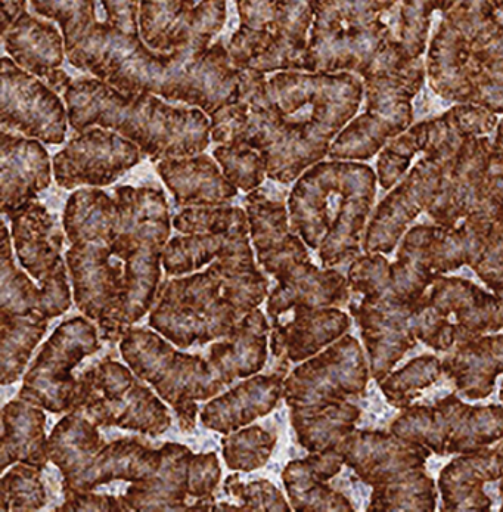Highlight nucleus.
I'll list each match as a JSON object with an SVG mask.
<instances>
[{
	"label": "nucleus",
	"instance_id": "c03bdc74",
	"mask_svg": "<svg viewBox=\"0 0 503 512\" xmlns=\"http://www.w3.org/2000/svg\"><path fill=\"white\" fill-rule=\"evenodd\" d=\"M239 27L228 48L232 65L238 70L250 67L269 46L278 20L279 0H235Z\"/></svg>",
	"mask_w": 503,
	"mask_h": 512
},
{
	"label": "nucleus",
	"instance_id": "37998d69",
	"mask_svg": "<svg viewBox=\"0 0 503 512\" xmlns=\"http://www.w3.org/2000/svg\"><path fill=\"white\" fill-rule=\"evenodd\" d=\"M95 422L79 411H70L48 439L49 461L62 471L65 483L76 479L102 448Z\"/></svg>",
	"mask_w": 503,
	"mask_h": 512
},
{
	"label": "nucleus",
	"instance_id": "052dcab7",
	"mask_svg": "<svg viewBox=\"0 0 503 512\" xmlns=\"http://www.w3.org/2000/svg\"><path fill=\"white\" fill-rule=\"evenodd\" d=\"M492 157L487 172V191L503 204V119L499 120L492 139Z\"/></svg>",
	"mask_w": 503,
	"mask_h": 512
},
{
	"label": "nucleus",
	"instance_id": "603ef678",
	"mask_svg": "<svg viewBox=\"0 0 503 512\" xmlns=\"http://www.w3.org/2000/svg\"><path fill=\"white\" fill-rule=\"evenodd\" d=\"M461 0H405L400 24V46L409 60H418L427 45L430 17L436 9L455 8Z\"/></svg>",
	"mask_w": 503,
	"mask_h": 512
},
{
	"label": "nucleus",
	"instance_id": "423d86ee",
	"mask_svg": "<svg viewBox=\"0 0 503 512\" xmlns=\"http://www.w3.org/2000/svg\"><path fill=\"white\" fill-rule=\"evenodd\" d=\"M427 77L421 58L409 60L391 40L360 76L365 111L337 136L329 160L368 161L414 123V99Z\"/></svg>",
	"mask_w": 503,
	"mask_h": 512
},
{
	"label": "nucleus",
	"instance_id": "bf43d9fd",
	"mask_svg": "<svg viewBox=\"0 0 503 512\" xmlns=\"http://www.w3.org/2000/svg\"><path fill=\"white\" fill-rule=\"evenodd\" d=\"M107 21L124 33L139 34V0H101Z\"/></svg>",
	"mask_w": 503,
	"mask_h": 512
},
{
	"label": "nucleus",
	"instance_id": "9b49d317",
	"mask_svg": "<svg viewBox=\"0 0 503 512\" xmlns=\"http://www.w3.org/2000/svg\"><path fill=\"white\" fill-rule=\"evenodd\" d=\"M391 433L439 455L473 453L503 439V408L473 406L449 396L431 406H409Z\"/></svg>",
	"mask_w": 503,
	"mask_h": 512
},
{
	"label": "nucleus",
	"instance_id": "a211bd4d",
	"mask_svg": "<svg viewBox=\"0 0 503 512\" xmlns=\"http://www.w3.org/2000/svg\"><path fill=\"white\" fill-rule=\"evenodd\" d=\"M2 132L20 133L43 144L60 145L67 136V105L45 82L2 58Z\"/></svg>",
	"mask_w": 503,
	"mask_h": 512
},
{
	"label": "nucleus",
	"instance_id": "4468645a",
	"mask_svg": "<svg viewBox=\"0 0 503 512\" xmlns=\"http://www.w3.org/2000/svg\"><path fill=\"white\" fill-rule=\"evenodd\" d=\"M498 123V114L470 104H456L442 116L416 123L378 154V183L390 191L408 173L418 155L461 147L471 136H489Z\"/></svg>",
	"mask_w": 503,
	"mask_h": 512
},
{
	"label": "nucleus",
	"instance_id": "de8ad7c7",
	"mask_svg": "<svg viewBox=\"0 0 503 512\" xmlns=\"http://www.w3.org/2000/svg\"><path fill=\"white\" fill-rule=\"evenodd\" d=\"M443 374V363L436 356H421L409 362L405 368L388 374L381 381V389L391 405L406 409Z\"/></svg>",
	"mask_w": 503,
	"mask_h": 512
},
{
	"label": "nucleus",
	"instance_id": "e433bc0d",
	"mask_svg": "<svg viewBox=\"0 0 503 512\" xmlns=\"http://www.w3.org/2000/svg\"><path fill=\"white\" fill-rule=\"evenodd\" d=\"M442 363L444 374L462 396L484 399L492 394L496 378L503 372V335H483L459 344Z\"/></svg>",
	"mask_w": 503,
	"mask_h": 512
},
{
	"label": "nucleus",
	"instance_id": "680f3d73",
	"mask_svg": "<svg viewBox=\"0 0 503 512\" xmlns=\"http://www.w3.org/2000/svg\"><path fill=\"white\" fill-rule=\"evenodd\" d=\"M29 0H2V31L27 11Z\"/></svg>",
	"mask_w": 503,
	"mask_h": 512
},
{
	"label": "nucleus",
	"instance_id": "39448f33",
	"mask_svg": "<svg viewBox=\"0 0 503 512\" xmlns=\"http://www.w3.org/2000/svg\"><path fill=\"white\" fill-rule=\"evenodd\" d=\"M266 91L297 179L328 157L363 101L362 79L352 73L279 71Z\"/></svg>",
	"mask_w": 503,
	"mask_h": 512
},
{
	"label": "nucleus",
	"instance_id": "7ed1b4c3",
	"mask_svg": "<svg viewBox=\"0 0 503 512\" xmlns=\"http://www.w3.org/2000/svg\"><path fill=\"white\" fill-rule=\"evenodd\" d=\"M76 132L99 126L138 145L151 160L200 154L211 141V123L200 108L166 104L151 93H126L102 80H73L64 92Z\"/></svg>",
	"mask_w": 503,
	"mask_h": 512
},
{
	"label": "nucleus",
	"instance_id": "3c124183",
	"mask_svg": "<svg viewBox=\"0 0 503 512\" xmlns=\"http://www.w3.org/2000/svg\"><path fill=\"white\" fill-rule=\"evenodd\" d=\"M213 155L223 175L238 189L253 192L265 181L266 160L259 151L244 145H219Z\"/></svg>",
	"mask_w": 503,
	"mask_h": 512
},
{
	"label": "nucleus",
	"instance_id": "1a4fd4ad",
	"mask_svg": "<svg viewBox=\"0 0 503 512\" xmlns=\"http://www.w3.org/2000/svg\"><path fill=\"white\" fill-rule=\"evenodd\" d=\"M244 316L226 299L222 275L213 262L207 271L161 285L149 325L185 349L228 337Z\"/></svg>",
	"mask_w": 503,
	"mask_h": 512
},
{
	"label": "nucleus",
	"instance_id": "bb28decb",
	"mask_svg": "<svg viewBox=\"0 0 503 512\" xmlns=\"http://www.w3.org/2000/svg\"><path fill=\"white\" fill-rule=\"evenodd\" d=\"M8 216L18 260L40 284L64 265L61 259L64 232L48 209L36 201Z\"/></svg>",
	"mask_w": 503,
	"mask_h": 512
},
{
	"label": "nucleus",
	"instance_id": "aec40b11",
	"mask_svg": "<svg viewBox=\"0 0 503 512\" xmlns=\"http://www.w3.org/2000/svg\"><path fill=\"white\" fill-rule=\"evenodd\" d=\"M113 242H73L65 254L77 307L98 322L104 338L114 341L117 313L124 285V265L111 250Z\"/></svg>",
	"mask_w": 503,
	"mask_h": 512
},
{
	"label": "nucleus",
	"instance_id": "13d9d810",
	"mask_svg": "<svg viewBox=\"0 0 503 512\" xmlns=\"http://www.w3.org/2000/svg\"><path fill=\"white\" fill-rule=\"evenodd\" d=\"M65 504L58 511H127L123 499L113 496L89 495L79 490L65 489Z\"/></svg>",
	"mask_w": 503,
	"mask_h": 512
},
{
	"label": "nucleus",
	"instance_id": "5fc2aeb1",
	"mask_svg": "<svg viewBox=\"0 0 503 512\" xmlns=\"http://www.w3.org/2000/svg\"><path fill=\"white\" fill-rule=\"evenodd\" d=\"M248 223V216L238 207H189L173 219L176 231L182 234L226 232Z\"/></svg>",
	"mask_w": 503,
	"mask_h": 512
},
{
	"label": "nucleus",
	"instance_id": "20e7f679",
	"mask_svg": "<svg viewBox=\"0 0 503 512\" xmlns=\"http://www.w3.org/2000/svg\"><path fill=\"white\" fill-rule=\"evenodd\" d=\"M502 8L503 0H461L447 15L425 65L440 98L503 114Z\"/></svg>",
	"mask_w": 503,
	"mask_h": 512
},
{
	"label": "nucleus",
	"instance_id": "4be33fe9",
	"mask_svg": "<svg viewBox=\"0 0 503 512\" xmlns=\"http://www.w3.org/2000/svg\"><path fill=\"white\" fill-rule=\"evenodd\" d=\"M245 204L257 260L267 273L278 279L310 260L306 244L291 229L284 201L256 189L250 192Z\"/></svg>",
	"mask_w": 503,
	"mask_h": 512
},
{
	"label": "nucleus",
	"instance_id": "473e14b6",
	"mask_svg": "<svg viewBox=\"0 0 503 512\" xmlns=\"http://www.w3.org/2000/svg\"><path fill=\"white\" fill-rule=\"evenodd\" d=\"M322 0H279L278 20L269 46L250 67L260 73L306 71L309 31Z\"/></svg>",
	"mask_w": 503,
	"mask_h": 512
},
{
	"label": "nucleus",
	"instance_id": "5701e85b",
	"mask_svg": "<svg viewBox=\"0 0 503 512\" xmlns=\"http://www.w3.org/2000/svg\"><path fill=\"white\" fill-rule=\"evenodd\" d=\"M2 42L18 67L45 82L49 88L55 92L70 88L73 80L61 68L67 55L65 40L54 24L26 11L2 31Z\"/></svg>",
	"mask_w": 503,
	"mask_h": 512
},
{
	"label": "nucleus",
	"instance_id": "cd10ccee",
	"mask_svg": "<svg viewBox=\"0 0 503 512\" xmlns=\"http://www.w3.org/2000/svg\"><path fill=\"white\" fill-rule=\"evenodd\" d=\"M225 386L208 359L178 352L152 383L157 393L179 412L180 427L185 431L195 427L197 402L211 399Z\"/></svg>",
	"mask_w": 503,
	"mask_h": 512
},
{
	"label": "nucleus",
	"instance_id": "393cba45",
	"mask_svg": "<svg viewBox=\"0 0 503 512\" xmlns=\"http://www.w3.org/2000/svg\"><path fill=\"white\" fill-rule=\"evenodd\" d=\"M8 228L3 225L2 238V315L42 316L52 319L67 312L71 293L67 273L62 265L58 271L36 287L12 259V245Z\"/></svg>",
	"mask_w": 503,
	"mask_h": 512
},
{
	"label": "nucleus",
	"instance_id": "8fccbe9b",
	"mask_svg": "<svg viewBox=\"0 0 503 512\" xmlns=\"http://www.w3.org/2000/svg\"><path fill=\"white\" fill-rule=\"evenodd\" d=\"M223 456L231 470L253 471L263 467L275 448L276 436L254 425L223 439Z\"/></svg>",
	"mask_w": 503,
	"mask_h": 512
},
{
	"label": "nucleus",
	"instance_id": "c85d7f7f",
	"mask_svg": "<svg viewBox=\"0 0 503 512\" xmlns=\"http://www.w3.org/2000/svg\"><path fill=\"white\" fill-rule=\"evenodd\" d=\"M502 477L503 442L455 459L440 474L443 511H490L492 499L484 486Z\"/></svg>",
	"mask_w": 503,
	"mask_h": 512
},
{
	"label": "nucleus",
	"instance_id": "09e8293b",
	"mask_svg": "<svg viewBox=\"0 0 503 512\" xmlns=\"http://www.w3.org/2000/svg\"><path fill=\"white\" fill-rule=\"evenodd\" d=\"M40 17L60 24L65 49L76 45L96 23L95 0H29Z\"/></svg>",
	"mask_w": 503,
	"mask_h": 512
},
{
	"label": "nucleus",
	"instance_id": "0eeeda50",
	"mask_svg": "<svg viewBox=\"0 0 503 512\" xmlns=\"http://www.w3.org/2000/svg\"><path fill=\"white\" fill-rule=\"evenodd\" d=\"M337 449L344 464L372 486L369 511L436 508V486L425 471L428 449L380 431H353Z\"/></svg>",
	"mask_w": 503,
	"mask_h": 512
},
{
	"label": "nucleus",
	"instance_id": "6e6552de",
	"mask_svg": "<svg viewBox=\"0 0 503 512\" xmlns=\"http://www.w3.org/2000/svg\"><path fill=\"white\" fill-rule=\"evenodd\" d=\"M397 0H322L307 49V73L362 76L394 40L380 15Z\"/></svg>",
	"mask_w": 503,
	"mask_h": 512
},
{
	"label": "nucleus",
	"instance_id": "a19ab883",
	"mask_svg": "<svg viewBox=\"0 0 503 512\" xmlns=\"http://www.w3.org/2000/svg\"><path fill=\"white\" fill-rule=\"evenodd\" d=\"M119 225L116 198L98 188H83L68 198L62 226L71 244L88 240L113 242Z\"/></svg>",
	"mask_w": 503,
	"mask_h": 512
},
{
	"label": "nucleus",
	"instance_id": "2eb2a0df",
	"mask_svg": "<svg viewBox=\"0 0 503 512\" xmlns=\"http://www.w3.org/2000/svg\"><path fill=\"white\" fill-rule=\"evenodd\" d=\"M461 147L446 148L416 160L371 214L363 238L365 253L388 254L396 248L408 226L436 200L444 175Z\"/></svg>",
	"mask_w": 503,
	"mask_h": 512
},
{
	"label": "nucleus",
	"instance_id": "6e6d98bb",
	"mask_svg": "<svg viewBox=\"0 0 503 512\" xmlns=\"http://www.w3.org/2000/svg\"><path fill=\"white\" fill-rule=\"evenodd\" d=\"M226 490L244 501L238 511H290L282 493L269 482H254L244 486L231 484L228 480Z\"/></svg>",
	"mask_w": 503,
	"mask_h": 512
},
{
	"label": "nucleus",
	"instance_id": "ea45409f",
	"mask_svg": "<svg viewBox=\"0 0 503 512\" xmlns=\"http://www.w3.org/2000/svg\"><path fill=\"white\" fill-rule=\"evenodd\" d=\"M251 250L250 223L226 232L183 234L167 242L163 251V268L169 275H185L204 268L220 257Z\"/></svg>",
	"mask_w": 503,
	"mask_h": 512
},
{
	"label": "nucleus",
	"instance_id": "79ce46f5",
	"mask_svg": "<svg viewBox=\"0 0 503 512\" xmlns=\"http://www.w3.org/2000/svg\"><path fill=\"white\" fill-rule=\"evenodd\" d=\"M359 418V408L349 402L334 403L324 408L291 409L298 443L312 453L337 449L355 431Z\"/></svg>",
	"mask_w": 503,
	"mask_h": 512
},
{
	"label": "nucleus",
	"instance_id": "f03ea898",
	"mask_svg": "<svg viewBox=\"0 0 503 512\" xmlns=\"http://www.w3.org/2000/svg\"><path fill=\"white\" fill-rule=\"evenodd\" d=\"M377 182L371 166L347 160L321 161L297 179L288 198L291 229L318 251L324 268L359 257Z\"/></svg>",
	"mask_w": 503,
	"mask_h": 512
},
{
	"label": "nucleus",
	"instance_id": "49530a36",
	"mask_svg": "<svg viewBox=\"0 0 503 512\" xmlns=\"http://www.w3.org/2000/svg\"><path fill=\"white\" fill-rule=\"evenodd\" d=\"M121 355L136 377L149 384L157 380L176 350L169 343L147 330H129L121 340Z\"/></svg>",
	"mask_w": 503,
	"mask_h": 512
},
{
	"label": "nucleus",
	"instance_id": "dca6fc26",
	"mask_svg": "<svg viewBox=\"0 0 503 512\" xmlns=\"http://www.w3.org/2000/svg\"><path fill=\"white\" fill-rule=\"evenodd\" d=\"M369 369L356 338H341L316 358L298 366L285 380L284 397L291 409L324 408L349 402L365 390Z\"/></svg>",
	"mask_w": 503,
	"mask_h": 512
},
{
	"label": "nucleus",
	"instance_id": "4d7b16f0",
	"mask_svg": "<svg viewBox=\"0 0 503 512\" xmlns=\"http://www.w3.org/2000/svg\"><path fill=\"white\" fill-rule=\"evenodd\" d=\"M471 268L483 282L503 276V219L499 220L490 232L483 250Z\"/></svg>",
	"mask_w": 503,
	"mask_h": 512
},
{
	"label": "nucleus",
	"instance_id": "f257e3e1",
	"mask_svg": "<svg viewBox=\"0 0 503 512\" xmlns=\"http://www.w3.org/2000/svg\"><path fill=\"white\" fill-rule=\"evenodd\" d=\"M71 65L126 93H151L213 114L238 95L239 70L222 42L206 51H152L141 34L96 23L71 48Z\"/></svg>",
	"mask_w": 503,
	"mask_h": 512
},
{
	"label": "nucleus",
	"instance_id": "f704fd0d",
	"mask_svg": "<svg viewBox=\"0 0 503 512\" xmlns=\"http://www.w3.org/2000/svg\"><path fill=\"white\" fill-rule=\"evenodd\" d=\"M285 371L266 377H254L237 389L208 403L201 421L211 430L228 434L265 417L284 396Z\"/></svg>",
	"mask_w": 503,
	"mask_h": 512
},
{
	"label": "nucleus",
	"instance_id": "c9c22d12",
	"mask_svg": "<svg viewBox=\"0 0 503 512\" xmlns=\"http://www.w3.org/2000/svg\"><path fill=\"white\" fill-rule=\"evenodd\" d=\"M269 325L259 309L251 310L222 343L211 346L208 361L228 386L237 378H248L265 366Z\"/></svg>",
	"mask_w": 503,
	"mask_h": 512
},
{
	"label": "nucleus",
	"instance_id": "f3484780",
	"mask_svg": "<svg viewBox=\"0 0 503 512\" xmlns=\"http://www.w3.org/2000/svg\"><path fill=\"white\" fill-rule=\"evenodd\" d=\"M225 21L226 0H139V34L152 51H206Z\"/></svg>",
	"mask_w": 503,
	"mask_h": 512
},
{
	"label": "nucleus",
	"instance_id": "b1692460",
	"mask_svg": "<svg viewBox=\"0 0 503 512\" xmlns=\"http://www.w3.org/2000/svg\"><path fill=\"white\" fill-rule=\"evenodd\" d=\"M52 166L40 141L17 133L0 135V188L2 213L11 214L51 185Z\"/></svg>",
	"mask_w": 503,
	"mask_h": 512
},
{
	"label": "nucleus",
	"instance_id": "a878e982",
	"mask_svg": "<svg viewBox=\"0 0 503 512\" xmlns=\"http://www.w3.org/2000/svg\"><path fill=\"white\" fill-rule=\"evenodd\" d=\"M157 172L182 207L228 206L238 195L219 163L203 152L161 160Z\"/></svg>",
	"mask_w": 503,
	"mask_h": 512
},
{
	"label": "nucleus",
	"instance_id": "412c9836",
	"mask_svg": "<svg viewBox=\"0 0 503 512\" xmlns=\"http://www.w3.org/2000/svg\"><path fill=\"white\" fill-rule=\"evenodd\" d=\"M492 147L489 136H471L462 144L444 175L436 200L427 210L434 223L458 225L492 198L487 191Z\"/></svg>",
	"mask_w": 503,
	"mask_h": 512
},
{
	"label": "nucleus",
	"instance_id": "f8f14e48",
	"mask_svg": "<svg viewBox=\"0 0 503 512\" xmlns=\"http://www.w3.org/2000/svg\"><path fill=\"white\" fill-rule=\"evenodd\" d=\"M73 411L105 427L160 436L172 424L166 406L126 366L104 362L80 377Z\"/></svg>",
	"mask_w": 503,
	"mask_h": 512
},
{
	"label": "nucleus",
	"instance_id": "9d476101",
	"mask_svg": "<svg viewBox=\"0 0 503 512\" xmlns=\"http://www.w3.org/2000/svg\"><path fill=\"white\" fill-rule=\"evenodd\" d=\"M501 328L498 297L462 278H437L414 315L416 338L440 352Z\"/></svg>",
	"mask_w": 503,
	"mask_h": 512
},
{
	"label": "nucleus",
	"instance_id": "a18cd8bd",
	"mask_svg": "<svg viewBox=\"0 0 503 512\" xmlns=\"http://www.w3.org/2000/svg\"><path fill=\"white\" fill-rule=\"evenodd\" d=\"M49 319L42 316L2 315V384L15 383L23 374Z\"/></svg>",
	"mask_w": 503,
	"mask_h": 512
},
{
	"label": "nucleus",
	"instance_id": "4c0bfd02",
	"mask_svg": "<svg viewBox=\"0 0 503 512\" xmlns=\"http://www.w3.org/2000/svg\"><path fill=\"white\" fill-rule=\"evenodd\" d=\"M340 473L337 459L329 453H313L291 462L282 474L291 504L297 511H353L341 493L324 484Z\"/></svg>",
	"mask_w": 503,
	"mask_h": 512
},
{
	"label": "nucleus",
	"instance_id": "7c9ffc66",
	"mask_svg": "<svg viewBox=\"0 0 503 512\" xmlns=\"http://www.w3.org/2000/svg\"><path fill=\"white\" fill-rule=\"evenodd\" d=\"M349 328V316L337 307H296L291 321L275 322L272 352L285 363L301 362L343 337Z\"/></svg>",
	"mask_w": 503,
	"mask_h": 512
},
{
	"label": "nucleus",
	"instance_id": "ddd939ff",
	"mask_svg": "<svg viewBox=\"0 0 503 512\" xmlns=\"http://www.w3.org/2000/svg\"><path fill=\"white\" fill-rule=\"evenodd\" d=\"M98 349V331L88 319L62 322L24 377L20 399L54 414L73 411L79 380L71 371Z\"/></svg>",
	"mask_w": 503,
	"mask_h": 512
},
{
	"label": "nucleus",
	"instance_id": "6ab92c4d",
	"mask_svg": "<svg viewBox=\"0 0 503 512\" xmlns=\"http://www.w3.org/2000/svg\"><path fill=\"white\" fill-rule=\"evenodd\" d=\"M144 157L138 145L114 130L93 126L79 132L52 160L55 181L64 189L102 188L119 181Z\"/></svg>",
	"mask_w": 503,
	"mask_h": 512
},
{
	"label": "nucleus",
	"instance_id": "2f4dec72",
	"mask_svg": "<svg viewBox=\"0 0 503 512\" xmlns=\"http://www.w3.org/2000/svg\"><path fill=\"white\" fill-rule=\"evenodd\" d=\"M163 464V448L154 449L144 439H120L102 446L89 462L88 467L71 482L64 483L65 489L89 492L99 484L113 480L142 482L154 476Z\"/></svg>",
	"mask_w": 503,
	"mask_h": 512
},
{
	"label": "nucleus",
	"instance_id": "864d4df0",
	"mask_svg": "<svg viewBox=\"0 0 503 512\" xmlns=\"http://www.w3.org/2000/svg\"><path fill=\"white\" fill-rule=\"evenodd\" d=\"M40 468L20 464L2 479V511H37L46 504Z\"/></svg>",
	"mask_w": 503,
	"mask_h": 512
},
{
	"label": "nucleus",
	"instance_id": "58836bf2",
	"mask_svg": "<svg viewBox=\"0 0 503 512\" xmlns=\"http://www.w3.org/2000/svg\"><path fill=\"white\" fill-rule=\"evenodd\" d=\"M2 470L15 462L42 470L49 459L46 415L40 406L15 400L3 408Z\"/></svg>",
	"mask_w": 503,
	"mask_h": 512
},
{
	"label": "nucleus",
	"instance_id": "c756f323",
	"mask_svg": "<svg viewBox=\"0 0 503 512\" xmlns=\"http://www.w3.org/2000/svg\"><path fill=\"white\" fill-rule=\"evenodd\" d=\"M276 281L278 285L267 304V312L273 321L296 307H340L350 299L346 276L334 269H319L310 260L279 276Z\"/></svg>",
	"mask_w": 503,
	"mask_h": 512
},
{
	"label": "nucleus",
	"instance_id": "72a5a7b5",
	"mask_svg": "<svg viewBox=\"0 0 503 512\" xmlns=\"http://www.w3.org/2000/svg\"><path fill=\"white\" fill-rule=\"evenodd\" d=\"M194 455L185 446H163L160 470L142 482L133 483L123 496L127 511H172L186 508V496H192Z\"/></svg>",
	"mask_w": 503,
	"mask_h": 512
},
{
	"label": "nucleus",
	"instance_id": "e2e57ef3",
	"mask_svg": "<svg viewBox=\"0 0 503 512\" xmlns=\"http://www.w3.org/2000/svg\"><path fill=\"white\" fill-rule=\"evenodd\" d=\"M499 490H501V496H502V498H503V477H502V479H501V489H499ZM501 510L503 511V502H502V508H501Z\"/></svg>",
	"mask_w": 503,
	"mask_h": 512
}]
</instances>
